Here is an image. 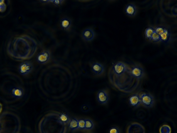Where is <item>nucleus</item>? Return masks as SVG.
<instances>
[{
  "instance_id": "412c9836",
  "label": "nucleus",
  "mask_w": 177,
  "mask_h": 133,
  "mask_svg": "<svg viewBox=\"0 0 177 133\" xmlns=\"http://www.w3.org/2000/svg\"><path fill=\"white\" fill-rule=\"evenodd\" d=\"M150 40L153 42H157L160 41V38L159 34H157L155 31L151 37Z\"/></svg>"
},
{
  "instance_id": "a211bd4d",
  "label": "nucleus",
  "mask_w": 177,
  "mask_h": 133,
  "mask_svg": "<svg viewBox=\"0 0 177 133\" xmlns=\"http://www.w3.org/2000/svg\"><path fill=\"white\" fill-rule=\"evenodd\" d=\"M59 118L61 121L64 124H67L69 121V117L65 113H60Z\"/></svg>"
},
{
  "instance_id": "b1692460",
  "label": "nucleus",
  "mask_w": 177,
  "mask_h": 133,
  "mask_svg": "<svg viewBox=\"0 0 177 133\" xmlns=\"http://www.w3.org/2000/svg\"><path fill=\"white\" fill-rule=\"evenodd\" d=\"M109 133H121L119 129L117 127L113 126L109 130Z\"/></svg>"
},
{
  "instance_id": "393cba45",
  "label": "nucleus",
  "mask_w": 177,
  "mask_h": 133,
  "mask_svg": "<svg viewBox=\"0 0 177 133\" xmlns=\"http://www.w3.org/2000/svg\"><path fill=\"white\" fill-rule=\"evenodd\" d=\"M63 1H50V2L58 6L60 5L63 3Z\"/></svg>"
},
{
  "instance_id": "0eeeda50",
  "label": "nucleus",
  "mask_w": 177,
  "mask_h": 133,
  "mask_svg": "<svg viewBox=\"0 0 177 133\" xmlns=\"http://www.w3.org/2000/svg\"><path fill=\"white\" fill-rule=\"evenodd\" d=\"M33 66L29 62H24L21 64L18 67V71L22 75H26L33 70Z\"/></svg>"
},
{
  "instance_id": "423d86ee",
  "label": "nucleus",
  "mask_w": 177,
  "mask_h": 133,
  "mask_svg": "<svg viewBox=\"0 0 177 133\" xmlns=\"http://www.w3.org/2000/svg\"><path fill=\"white\" fill-rule=\"evenodd\" d=\"M131 73L133 77L139 80L144 75L143 69L138 65L135 66L131 68Z\"/></svg>"
},
{
  "instance_id": "f8f14e48",
  "label": "nucleus",
  "mask_w": 177,
  "mask_h": 133,
  "mask_svg": "<svg viewBox=\"0 0 177 133\" xmlns=\"http://www.w3.org/2000/svg\"><path fill=\"white\" fill-rule=\"evenodd\" d=\"M92 70L93 73L99 75H102L105 70L104 66L101 64L98 63H95L92 64Z\"/></svg>"
},
{
  "instance_id": "f03ea898",
  "label": "nucleus",
  "mask_w": 177,
  "mask_h": 133,
  "mask_svg": "<svg viewBox=\"0 0 177 133\" xmlns=\"http://www.w3.org/2000/svg\"><path fill=\"white\" fill-rule=\"evenodd\" d=\"M38 48L37 43L33 38L27 35L16 37L9 42L7 52L15 60H28L35 55Z\"/></svg>"
},
{
  "instance_id": "9d476101",
  "label": "nucleus",
  "mask_w": 177,
  "mask_h": 133,
  "mask_svg": "<svg viewBox=\"0 0 177 133\" xmlns=\"http://www.w3.org/2000/svg\"><path fill=\"white\" fill-rule=\"evenodd\" d=\"M129 104L132 107H138L141 104L140 95L134 94L130 96L129 98Z\"/></svg>"
},
{
  "instance_id": "a878e982",
  "label": "nucleus",
  "mask_w": 177,
  "mask_h": 133,
  "mask_svg": "<svg viewBox=\"0 0 177 133\" xmlns=\"http://www.w3.org/2000/svg\"><path fill=\"white\" fill-rule=\"evenodd\" d=\"M2 110V105L0 104V113L1 112Z\"/></svg>"
},
{
  "instance_id": "4468645a",
  "label": "nucleus",
  "mask_w": 177,
  "mask_h": 133,
  "mask_svg": "<svg viewBox=\"0 0 177 133\" xmlns=\"http://www.w3.org/2000/svg\"><path fill=\"white\" fill-rule=\"evenodd\" d=\"M12 95L13 97L17 98H20L24 95V91L21 88L16 87L14 88L11 91Z\"/></svg>"
},
{
  "instance_id": "20e7f679",
  "label": "nucleus",
  "mask_w": 177,
  "mask_h": 133,
  "mask_svg": "<svg viewBox=\"0 0 177 133\" xmlns=\"http://www.w3.org/2000/svg\"><path fill=\"white\" fill-rule=\"evenodd\" d=\"M141 104L145 107L151 108L153 106L155 100L153 96L149 93H143L140 95Z\"/></svg>"
},
{
  "instance_id": "aec40b11",
  "label": "nucleus",
  "mask_w": 177,
  "mask_h": 133,
  "mask_svg": "<svg viewBox=\"0 0 177 133\" xmlns=\"http://www.w3.org/2000/svg\"><path fill=\"white\" fill-rule=\"evenodd\" d=\"M94 127V124L92 120L89 119L85 120V129H92Z\"/></svg>"
},
{
  "instance_id": "6e6552de",
  "label": "nucleus",
  "mask_w": 177,
  "mask_h": 133,
  "mask_svg": "<svg viewBox=\"0 0 177 133\" xmlns=\"http://www.w3.org/2000/svg\"><path fill=\"white\" fill-rule=\"evenodd\" d=\"M97 100L100 104H106L109 100V95L107 91L104 90L99 91L97 93Z\"/></svg>"
},
{
  "instance_id": "9b49d317",
  "label": "nucleus",
  "mask_w": 177,
  "mask_h": 133,
  "mask_svg": "<svg viewBox=\"0 0 177 133\" xmlns=\"http://www.w3.org/2000/svg\"><path fill=\"white\" fill-rule=\"evenodd\" d=\"M82 37L85 41H90L93 40L95 36V33L92 29L88 28L83 31Z\"/></svg>"
},
{
  "instance_id": "6ab92c4d",
  "label": "nucleus",
  "mask_w": 177,
  "mask_h": 133,
  "mask_svg": "<svg viewBox=\"0 0 177 133\" xmlns=\"http://www.w3.org/2000/svg\"><path fill=\"white\" fill-rule=\"evenodd\" d=\"M155 29L153 28H147L145 32V36L146 38L150 40L151 37Z\"/></svg>"
},
{
  "instance_id": "2eb2a0df",
  "label": "nucleus",
  "mask_w": 177,
  "mask_h": 133,
  "mask_svg": "<svg viewBox=\"0 0 177 133\" xmlns=\"http://www.w3.org/2000/svg\"><path fill=\"white\" fill-rule=\"evenodd\" d=\"M71 21L70 19L67 18L63 19L60 22V26L62 29L66 30L70 28Z\"/></svg>"
},
{
  "instance_id": "5701e85b",
  "label": "nucleus",
  "mask_w": 177,
  "mask_h": 133,
  "mask_svg": "<svg viewBox=\"0 0 177 133\" xmlns=\"http://www.w3.org/2000/svg\"><path fill=\"white\" fill-rule=\"evenodd\" d=\"M6 4L4 2V0H0V12H4L6 11Z\"/></svg>"
},
{
  "instance_id": "4be33fe9",
  "label": "nucleus",
  "mask_w": 177,
  "mask_h": 133,
  "mask_svg": "<svg viewBox=\"0 0 177 133\" xmlns=\"http://www.w3.org/2000/svg\"><path fill=\"white\" fill-rule=\"evenodd\" d=\"M78 128L81 130L85 129V120L81 119L78 120Z\"/></svg>"
},
{
  "instance_id": "f257e3e1",
  "label": "nucleus",
  "mask_w": 177,
  "mask_h": 133,
  "mask_svg": "<svg viewBox=\"0 0 177 133\" xmlns=\"http://www.w3.org/2000/svg\"><path fill=\"white\" fill-rule=\"evenodd\" d=\"M109 76L111 84L122 92L132 93L140 87L139 80L132 77L131 68L124 63H114L110 69Z\"/></svg>"
},
{
  "instance_id": "ddd939ff",
  "label": "nucleus",
  "mask_w": 177,
  "mask_h": 133,
  "mask_svg": "<svg viewBox=\"0 0 177 133\" xmlns=\"http://www.w3.org/2000/svg\"><path fill=\"white\" fill-rule=\"evenodd\" d=\"M125 12L127 15L130 16H134L136 14L137 9L134 5L129 4L125 8Z\"/></svg>"
},
{
  "instance_id": "39448f33",
  "label": "nucleus",
  "mask_w": 177,
  "mask_h": 133,
  "mask_svg": "<svg viewBox=\"0 0 177 133\" xmlns=\"http://www.w3.org/2000/svg\"><path fill=\"white\" fill-rule=\"evenodd\" d=\"M127 133H145L144 127L141 124L134 122L128 128Z\"/></svg>"
},
{
  "instance_id": "f3484780",
  "label": "nucleus",
  "mask_w": 177,
  "mask_h": 133,
  "mask_svg": "<svg viewBox=\"0 0 177 133\" xmlns=\"http://www.w3.org/2000/svg\"><path fill=\"white\" fill-rule=\"evenodd\" d=\"M159 132L160 133H171V128L168 125H163L160 128Z\"/></svg>"
},
{
  "instance_id": "7ed1b4c3",
  "label": "nucleus",
  "mask_w": 177,
  "mask_h": 133,
  "mask_svg": "<svg viewBox=\"0 0 177 133\" xmlns=\"http://www.w3.org/2000/svg\"><path fill=\"white\" fill-rule=\"evenodd\" d=\"M154 29L155 32L159 35L160 41L167 43L170 40L171 34L168 29L162 26L157 27Z\"/></svg>"
},
{
  "instance_id": "1a4fd4ad",
  "label": "nucleus",
  "mask_w": 177,
  "mask_h": 133,
  "mask_svg": "<svg viewBox=\"0 0 177 133\" xmlns=\"http://www.w3.org/2000/svg\"><path fill=\"white\" fill-rule=\"evenodd\" d=\"M50 57V52L48 51H44L38 54L37 56L36 60L40 63L45 64L48 62Z\"/></svg>"
},
{
  "instance_id": "dca6fc26",
  "label": "nucleus",
  "mask_w": 177,
  "mask_h": 133,
  "mask_svg": "<svg viewBox=\"0 0 177 133\" xmlns=\"http://www.w3.org/2000/svg\"><path fill=\"white\" fill-rule=\"evenodd\" d=\"M78 120L75 118L71 119L68 123V127L70 129L75 130L78 128Z\"/></svg>"
}]
</instances>
